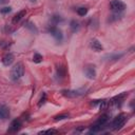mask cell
<instances>
[{
  "label": "cell",
  "instance_id": "obj_17",
  "mask_svg": "<svg viewBox=\"0 0 135 135\" xmlns=\"http://www.w3.org/2000/svg\"><path fill=\"white\" fill-rule=\"evenodd\" d=\"M25 27H26V28H28L32 33H35V34H37V33H38V30H37L36 25H35L34 23H32V22H26V23H25Z\"/></svg>",
  "mask_w": 135,
  "mask_h": 135
},
{
  "label": "cell",
  "instance_id": "obj_15",
  "mask_svg": "<svg viewBox=\"0 0 135 135\" xmlns=\"http://www.w3.org/2000/svg\"><path fill=\"white\" fill-rule=\"evenodd\" d=\"M62 21H63V19H62V17L59 16V15H53V16L51 17V23H52L53 25H57V24H59V23L62 22Z\"/></svg>",
  "mask_w": 135,
  "mask_h": 135
},
{
  "label": "cell",
  "instance_id": "obj_26",
  "mask_svg": "<svg viewBox=\"0 0 135 135\" xmlns=\"http://www.w3.org/2000/svg\"><path fill=\"white\" fill-rule=\"evenodd\" d=\"M3 1H7V0H3Z\"/></svg>",
  "mask_w": 135,
  "mask_h": 135
},
{
  "label": "cell",
  "instance_id": "obj_21",
  "mask_svg": "<svg viewBox=\"0 0 135 135\" xmlns=\"http://www.w3.org/2000/svg\"><path fill=\"white\" fill-rule=\"evenodd\" d=\"M11 11H12V7H11V6H4V7L0 8V14H2V15H6V14L11 13Z\"/></svg>",
  "mask_w": 135,
  "mask_h": 135
},
{
  "label": "cell",
  "instance_id": "obj_5",
  "mask_svg": "<svg viewBox=\"0 0 135 135\" xmlns=\"http://www.w3.org/2000/svg\"><path fill=\"white\" fill-rule=\"evenodd\" d=\"M62 95L65 96V97H69V98H75V97H78L80 95H83L85 93V89H79V90H63L62 92Z\"/></svg>",
  "mask_w": 135,
  "mask_h": 135
},
{
  "label": "cell",
  "instance_id": "obj_14",
  "mask_svg": "<svg viewBox=\"0 0 135 135\" xmlns=\"http://www.w3.org/2000/svg\"><path fill=\"white\" fill-rule=\"evenodd\" d=\"M70 28H71L72 33H76V32H78L79 28H80L79 22L76 21V20H72V21L70 22Z\"/></svg>",
  "mask_w": 135,
  "mask_h": 135
},
{
  "label": "cell",
  "instance_id": "obj_12",
  "mask_svg": "<svg viewBox=\"0 0 135 135\" xmlns=\"http://www.w3.org/2000/svg\"><path fill=\"white\" fill-rule=\"evenodd\" d=\"M9 117V110L6 105L0 107V119H7Z\"/></svg>",
  "mask_w": 135,
  "mask_h": 135
},
{
  "label": "cell",
  "instance_id": "obj_8",
  "mask_svg": "<svg viewBox=\"0 0 135 135\" xmlns=\"http://www.w3.org/2000/svg\"><path fill=\"white\" fill-rule=\"evenodd\" d=\"M84 74H85V77H86V78H89V79H94L95 76H96V71H95L94 65H88V66L84 69Z\"/></svg>",
  "mask_w": 135,
  "mask_h": 135
},
{
  "label": "cell",
  "instance_id": "obj_22",
  "mask_svg": "<svg viewBox=\"0 0 135 135\" xmlns=\"http://www.w3.org/2000/svg\"><path fill=\"white\" fill-rule=\"evenodd\" d=\"M56 133H58V131L57 130H54V129H49V130L39 132V134H56Z\"/></svg>",
  "mask_w": 135,
  "mask_h": 135
},
{
  "label": "cell",
  "instance_id": "obj_1",
  "mask_svg": "<svg viewBox=\"0 0 135 135\" xmlns=\"http://www.w3.org/2000/svg\"><path fill=\"white\" fill-rule=\"evenodd\" d=\"M128 120V115L124 114V113H120L118 116H116L114 118V120L112 121L111 123V130L113 131H117V130H120L127 122Z\"/></svg>",
  "mask_w": 135,
  "mask_h": 135
},
{
  "label": "cell",
  "instance_id": "obj_20",
  "mask_svg": "<svg viewBox=\"0 0 135 135\" xmlns=\"http://www.w3.org/2000/svg\"><path fill=\"white\" fill-rule=\"evenodd\" d=\"M69 118V114H60V115H57L54 117V120L55 121H58V120H63V119H66Z\"/></svg>",
  "mask_w": 135,
  "mask_h": 135
},
{
  "label": "cell",
  "instance_id": "obj_10",
  "mask_svg": "<svg viewBox=\"0 0 135 135\" xmlns=\"http://www.w3.org/2000/svg\"><path fill=\"white\" fill-rule=\"evenodd\" d=\"M123 55H124L123 53H120V54H109V55H105L103 57V60H105V61H117Z\"/></svg>",
  "mask_w": 135,
  "mask_h": 135
},
{
  "label": "cell",
  "instance_id": "obj_13",
  "mask_svg": "<svg viewBox=\"0 0 135 135\" xmlns=\"http://www.w3.org/2000/svg\"><path fill=\"white\" fill-rule=\"evenodd\" d=\"M25 14H26V11L25 9H22V11H20V12H18L14 17H13V20H12V22L14 23V24H16V23H18L24 16H25Z\"/></svg>",
  "mask_w": 135,
  "mask_h": 135
},
{
  "label": "cell",
  "instance_id": "obj_18",
  "mask_svg": "<svg viewBox=\"0 0 135 135\" xmlns=\"http://www.w3.org/2000/svg\"><path fill=\"white\" fill-rule=\"evenodd\" d=\"M42 60H43L42 55H40L39 53H35V54H34V56H33V61H34L35 63H40V62H42Z\"/></svg>",
  "mask_w": 135,
  "mask_h": 135
},
{
  "label": "cell",
  "instance_id": "obj_25",
  "mask_svg": "<svg viewBox=\"0 0 135 135\" xmlns=\"http://www.w3.org/2000/svg\"><path fill=\"white\" fill-rule=\"evenodd\" d=\"M31 1H32V2H35V1H37V0H31Z\"/></svg>",
  "mask_w": 135,
  "mask_h": 135
},
{
  "label": "cell",
  "instance_id": "obj_9",
  "mask_svg": "<svg viewBox=\"0 0 135 135\" xmlns=\"http://www.w3.org/2000/svg\"><path fill=\"white\" fill-rule=\"evenodd\" d=\"M14 59H15V58H14V55H13L12 53H7V54H5V55L2 57L1 61H2L3 65H5V66H8V65H11V64L13 63Z\"/></svg>",
  "mask_w": 135,
  "mask_h": 135
},
{
  "label": "cell",
  "instance_id": "obj_16",
  "mask_svg": "<svg viewBox=\"0 0 135 135\" xmlns=\"http://www.w3.org/2000/svg\"><path fill=\"white\" fill-rule=\"evenodd\" d=\"M65 73H66V71H65V68L63 65H60V66L57 68V76L58 77L63 78L65 76Z\"/></svg>",
  "mask_w": 135,
  "mask_h": 135
},
{
  "label": "cell",
  "instance_id": "obj_3",
  "mask_svg": "<svg viewBox=\"0 0 135 135\" xmlns=\"http://www.w3.org/2000/svg\"><path fill=\"white\" fill-rule=\"evenodd\" d=\"M110 7L114 13H121L127 8V4L121 0H112L110 2Z\"/></svg>",
  "mask_w": 135,
  "mask_h": 135
},
{
  "label": "cell",
  "instance_id": "obj_23",
  "mask_svg": "<svg viewBox=\"0 0 135 135\" xmlns=\"http://www.w3.org/2000/svg\"><path fill=\"white\" fill-rule=\"evenodd\" d=\"M120 19V13H114L112 16H110L109 21H113V20H118Z\"/></svg>",
  "mask_w": 135,
  "mask_h": 135
},
{
  "label": "cell",
  "instance_id": "obj_24",
  "mask_svg": "<svg viewBox=\"0 0 135 135\" xmlns=\"http://www.w3.org/2000/svg\"><path fill=\"white\" fill-rule=\"evenodd\" d=\"M45 100H46V94L43 93L42 96H41V98H40V100H39V102H38V107H41L42 104H44Z\"/></svg>",
  "mask_w": 135,
  "mask_h": 135
},
{
  "label": "cell",
  "instance_id": "obj_6",
  "mask_svg": "<svg viewBox=\"0 0 135 135\" xmlns=\"http://www.w3.org/2000/svg\"><path fill=\"white\" fill-rule=\"evenodd\" d=\"M21 127H22V121H21V119L16 118V119H14V120L11 122L7 132H8V133H16V132H18V131L21 129Z\"/></svg>",
  "mask_w": 135,
  "mask_h": 135
},
{
  "label": "cell",
  "instance_id": "obj_2",
  "mask_svg": "<svg viewBox=\"0 0 135 135\" xmlns=\"http://www.w3.org/2000/svg\"><path fill=\"white\" fill-rule=\"evenodd\" d=\"M23 75H24V66H23V64H22L21 62L16 63V64L12 68V70H11V79H12L13 81H17V80H19Z\"/></svg>",
  "mask_w": 135,
  "mask_h": 135
},
{
  "label": "cell",
  "instance_id": "obj_19",
  "mask_svg": "<svg viewBox=\"0 0 135 135\" xmlns=\"http://www.w3.org/2000/svg\"><path fill=\"white\" fill-rule=\"evenodd\" d=\"M76 12H77V14H78L79 16L83 17V16H85V15L88 14V8L84 7V6H81V7H78Z\"/></svg>",
  "mask_w": 135,
  "mask_h": 135
},
{
  "label": "cell",
  "instance_id": "obj_11",
  "mask_svg": "<svg viewBox=\"0 0 135 135\" xmlns=\"http://www.w3.org/2000/svg\"><path fill=\"white\" fill-rule=\"evenodd\" d=\"M91 47L95 51V52H101L103 50L102 44L97 40V39H92L91 40Z\"/></svg>",
  "mask_w": 135,
  "mask_h": 135
},
{
  "label": "cell",
  "instance_id": "obj_4",
  "mask_svg": "<svg viewBox=\"0 0 135 135\" xmlns=\"http://www.w3.org/2000/svg\"><path fill=\"white\" fill-rule=\"evenodd\" d=\"M47 31H49V33L55 38V40H56L57 42H61V41H62V39H63V34H62L61 30H59L56 25H51V26H49Z\"/></svg>",
  "mask_w": 135,
  "mask_h": 135
},
{
  "label": "cell",
  "instance_id": "obj_7",
  "mask_svg": "<svg viewBox=\"0 0 135 135\" xmlns=\"http://www.w3.org/2000/svg\"><path fill=\"white\" fill-rule=\"evenodd\" d=\"M127 96H128V94H127V93L119 94V95H117V96L113 97V98L111 99L110 103H113V104H115V105H120V104L123 102V100L126 99V97H127Z\"/></svg>",
  "mask_w": 135,
  "mask_h": 135
}]
</instances>
